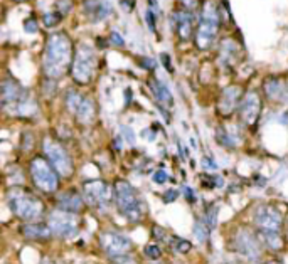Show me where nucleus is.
Masks as SVG:
<instances>
[{"instance_id": "f257e3e1", "label": "nucleus", "mask_w": 288, "mask_h": 264, "mask_svg": "<svg viewBox=\"0 0 288 264\" xmlns=\"http://www.w3.org/2000/svg\"><path fill=\"white\" fill-rule=\"evenodd\" d=\"M72 42L64 32H54L49 35L42 59V69L49 79H59L66 74L72 64Z\"/></svg>"}, {"instance_id": "f03ea898", "label": "nucleus", "mask_w": 288, "mask_h": 264, "mask_svg": "<svg viewBox=\"0 0 288 264\" xmlns=\"http://www.w3.org/2000/svg\"><path fill=\"white\" fill-rule=\"evenodd\" d=\"M7 202L14 214L25 222H32L41 219L44 214V204L39 197H36L31 190L22 187H14L7 194Z\"/></svg>"}, {"instance_id": "7ed1b4c3", "label": "nucleus", "mask_w": 288, "mask_h": 264, "mask_svg": "<svg viewBox=\"0 0 288 264\" xmlns=\"http://www.w3.org/2000/svg\"><path fill=\"white\" fill-rule=\"evenodd\" d=\"M221 25V12L216 0H206L200 12V20L196 31V44L200 51H207L214 46Z\"/></svg>"}, {"instance_id": "20e7f679", "label": "nucleus", "mask_w": 288, "mask_h": 264, "mask_svg": "<svg viewBox=\"0 0 288 264\" xmlns=\"http://www.w3.org/2000/svg\"><path fill=\"white\" fill-rule=\"evenodd\" d=\"M113 197L120 214H123L130 222H138L142 219V202L137 190L126 180H116L113 185Z\"/></svg>"}, {"instance_id": "39448f33", "label": "nucleus", "mask_w": 288, "mask_h": 264, "mask_svg": "<svg viewBox=\"0 0 288 264\" xmlns=\"http://www.w3.org/2000/svg\"><path fill=\"white\" fill-rule=\"evenodd\" d=\"M29 174L41 192L44 194H54L59 189V177L61 175L56 172V168L51 165V162L44 157H34L29 163Z\"/></svg>"}, {"instance_id": "423d86ee", "label": "nucleus", "mask_w": 288, "mask_h": 264, "mask_svg": "<svg viewBox=\"0 0 288 264\" xmlns=\"http://www.w3.org/2000/svg\"><path fill=\"white\" fill-rule=\"evenodd\" d=\"M96 54H94L93 47L86 46H79L74 53V59H72V69H71V76L74 79L76 84H88L94 76L96 71Z\"/></svg>"}, {"instance_id": "0eeeda50", "label": "nucleus", "mask_w": 288, "mask_h": 264, "mask_svg": "<svg viewBox=\"0 0 288 264\" xmlns=\"http://www.w3.org/2000/svg\"><path fill=\"white\" fill-rule=\"evenodd\" d=\"M42 148H44L46 158L56 168V172L61 177L68 178L74 174V163H72L71 155H69L68 150L59 141L46 138L44 143H42Z\"/></svg>"}, {"instance_id": "6e6552de", "label": "nucleus", "mask_w": 288, "mask_h": 264, "mask_svg": "<svg viewBox=\"0 0 288 264\" xmlns=\"http://www.w3.org/2000/svg\"><path fill=\"white\" fill-rule=\"evenodd\" d=\"M51 230H53L54 236L63 237V239H69V237H74L79 230V219L74 212H68L63 209H56L49 214L47 219Z\"/></svg>"}, {"instance_id": "1a4fd4ad", "label": "nucleus", "mask_w": 288, "mask_h": 264, "mask_svg": "<svg viewBox=\"0 0 288 264\" xmlns=\"http://www.w3.org/2000/svg\"><path fill=\"white\" fill-rule=\"evenodd\" d=\"M83 199L90 207L103 209L111 200V189L103 180H88L83 183Z\"/></svg>"}, {"instance_id": "9d476101", "label": "nucleus", "mask_w": 288, "mask_h": 264, "mask_svg": "<svg viewBox=\"0 0 288 264\" xmlns=\"http://www.w3.org/2000/svg\"><path fill=\"white\" fill-rule=\"evenodd\" d=\"M100 246L108 256L115 258V256H122V254H128L133 249L132 241L126 236L115 230H105L100 236Z\"/></svg>"}, {"instance_id": "9b49d317", "label": "nucleus", "mask_w": 288, "mask_h": 264, "mask_svg": "<svg viewBox=\"0 0 288 264\" xmlns=\"http://www.w3.org/2000/svg\"><path fill=\"white\" fill-rule=\"evenodd\" d=\"M261 115V98L256 91H248L239 103V118L246 126H254Z\"/></svg>"}, {"instance_id": "f8f14e48", "label": "nucleus", "mask_w": 288, "mask_h": 264, "mask_svg": "<svg viewBox=\"0 0 288 264\" xmlns=\"http://www.w3.org/2000/svg\"><path fill=\"white\" fill-rule=\"evenodd\" d=\"M236 249L248 261H258L261 258V241L258 234L243 229L236 236Z\"/></svg>"}, {"instance_id": "ddd939ff", "label": "nucleus", "mask_w": 288, "mask_h": 264, "mask_svg": "<svg viewBox=\"0 0 288 264\" xmlns=\"http://www.w3.org/2000/svg\"><path fill=\"white\" fill-rule=\"evenodd\" d=\"M254 224L260 230H282V214L271 205H261L254 212Z\"/></svg>"}, {"instance_id": "4468645a", "label": "nucleus", "mask_w": 288, "mask_h": 264, "mask_svg": "<svg viewBox=\"0 0 288 264\" xmlns=\"http://www.w3.org/2000/svg\"><path fill=\"white\" fill-rule=\"evenodd\" d=\"M172 27L180 41H189L194 29V14L189 9H177L172 12Z\"/></svg>"}, {"instance_id": "2eb2a0df", "label": "nucleus", "mask_w": 288, "mask_h": 264, "mask_svg": "<svg viewBox=\"0 0 288 264\" xmlns=\"http://www.w3.org/2000/svg\"><path fill=\"white\" fill-rule=\"evenodd\" d=\"M265 94L276 103L288 101V76H271L265 81Z\"/></svg>"}, {"instance_id": "dca6fc26", "label": "nucleus", "mask_w": 288, "mask_h": 264, "mask_svg": "<svg viewBox=\"0 0 288 264\" xmlns=\"http://www.w3.org/2000/svg\"><path fill=\"white\" fill-rule=\"evenodd\" d=\"M85 14L91 22H101L113 14V5L108 0H85Z\"/></svg>"}, {"instance_id": "f3484780", "label": "nucleus", "mask_w": 288, "mask_h": 264, "mask_svg": "<svg viewBox=\"0 0 288 264\" xmlns=\"http://www.w3.org/2000/svg\"><path fill=\"white\" fill-rule=\"evenodd\" d=\"M241 100H243V93L238 86L226 88V89L222 91L219 105H217V111H219L222 116H229L236 109L238 103H241Z\"/></svg>"}, {"instance_id": "a211bd4d", "label": "nucleus", "mask_w": 288, "mask_h": 264, "mask_svg": "<svg viewBox=\"0 0 288 264\" xmlns=\"http://www.w3.org/2000/svg\"><path fill=\"white\" fill-rule=\"evenodd\" d=\"M22 88L19 86L14 79H5V81L2 83V106L3 109H9V106H14L17 105V101L20 100V96L24 94Z\"/></svg>"}, {"instance_id": "6ab92c4d", "label": "nucleus", "mask_w": 288, "mask_h": 264, "mask_svg": "<svg viewBox=\"0 0 288 264\" xmlns=\"http://www.w3.org/2000/svg\"><path fill=\"white\" fill-rule=\"evenodd\" d=\"M83 205H85L83 194H78L74 190H69V192H64L57 197V209H63V211L78 214L83 209Z\"/></svg>"}, {"instance_id": "aec40b11", "label": "nucleus", "mask_w": 288, "mask_h": 264, "mask_svg": "<svg viewBox=\"0 0 288 264\" xmlns=\"http://www.w3.org/2000/svg\"><path fill=\"white\" fill-rule=\"evenodd\" d=\"M22 234L27 239L32 241H47L53 236L49 224H39V222H29L22 227Z\"/></svg>"}, {"instance_id": "412c9836", "label": "nucleus", "mask_w": 288, "mask_h": 264, "mask_svg": "<svg viewBox=\"0 0 288 264\" xmlns=\"http://www.w3.org/2000/svg\"><path fill=\"white\" fill-rule=\"evenodd\" d=\"M148 86H150V91L154 93L155 100L160 103V105L163 106V108H172L174 106V98H172V93H170V89L165 86L162 81H159V79L152 78L150 81H148Z\"/></svg>"}, {"instance_id": "4be33fe9", "label": "nucleus", "mask_w": 288, "mask_h": 264, "mask_svg": "<svg viewBox=\"0 0 288 264\" xmlns=\"http://www.w3.org/2000/svg\"><path fill=\"white\" fill-rule=\"evenodd\" d=\"M258 237H260L261 244L271 249V251H282L283 249V237L280 230H260Z\"/></svg>"}, {"instance_id": "5701e85b", "label": "nucleus", "mask_w": 288, "mask_h": 264, "mask_svg": "<svg viewBox=\"0 0 288 264\" xmlns=\"http://www.w3.org/2000/svg\"><path fill=\"white\" fill-rule=\"evenodd\" d=\"M74 115H76V118H78L79 123H83V124L91 123V122H93V118H94V105H93V101L83 96V100L79 101L78 108L74 109Z\"/></svg>"}, {"instance_id": "b1692460", "label": "nucleus", "mask_w": 288, "mask_h": 264, "mask_svg": "<svg viewBox=\"0 0 288 264\" xmlns=\"http://www.w3.org/2000/svg\"><path fill=\"white\" fill-rule=\"evenodd\" d=\"M194 234L199 243H206L209 239V227L206 226V221H198L194 226Z\"/></svg>"}, {"instance_id": "393cba45", "label": "nucleus", "mask_w": 288, "mask_h": 264, "mask_svg": "<svg viewBox=\"0 0 288 264\" xmlns=\"http://www.w3.org/2000/svg\"><path fill=\"white\" fill-rule=\"evenodd\" d=\"M170 246H172L174 251L180 252V254H185V252H189L192 249V244L185 239H180V237H172L170 239Z\"/></svg>"}, {"instance_id": "a878e982", "label": "nucleus", "mask_w": 288, "mask_h": 264, "mask_svg": "<svg viewBox=\"0 0 288 264\" xmlns=\"http://www.w3.org/2000/svg\"><path fill=\"white\" fill-rule=\"evenodd\" d=\"M81 100H83L81 93H78V91H69V93L66 94V106H68L69 111L74 113V109L78 108V105Z\"/></svg>"}, {"instance_id": "bb28decb", "label": "nucleus", "mask_w": 288, "mask_h": 264, "mask_svg": "<svg viewBox=\"0 0 288 264\" xmlns=\"http://www.w3.org/2000/svg\"><path fill=\"white\" fill-rule=\"evenodd\" d=\"M144 252H145V256H147L148 259H154V261H157V259H160V256H162V249H160L157 244H148V246H145Z\"/></svg>"}, {"instance_id": "cd10ccee", "label": "nucleus", "mask_w": 288, "mask_h": 264, "mask_svg": "<svg viewBox=\"0 0 288 264\" xmlns=\"http://www.w3.org/2000/svg\"><path fill=\"white\" fill-rule=\"evenodd\" d=\"M145 22H147V27L150 29L154 34H157V20H155V12L152 7H147L145 10Z\"/></svg>"}, {"instance_id": "c85d7f7f", "label": "nucleus", "mask_w": 288, "mask_h": 264, "mask_svg": "<svg viewBox=\"0 0 288 264\" xmlns=\"http://www.w3.org/2000/svg\"><path fill=\"white\" fill-rule=\"evenodd\" d=\"M59 19L61 16L59 14H54V12H49V14H44V17H42V22H44L46 27H54L56 24H59Z\"/></svg>"}, {"instance_id": "c756f323", "label": "nucleus", "mask_w": 288, "mask_h": 264, "mask_svg": "<svg viewBox=\"0 0 288 264\" xmlns=\"http://www.w3.org/2000/svg\"><path fill=\"white\" fill-rule=\"evenodd\" d=\"M111 263L113 264H138L137 259H135L133 256H130V254L115 256V258H111Z\"/></svg>"}, {"instance_id": "7c9ffc66", "label": "nucleus", "mask_w": 288, "mask_h": 264, "mask_svg": "<svg viewBox=\"0 0 288 264\" xmlns=\"http://www.w3.org/2000/svg\"><path fill=\"white\" fill-rule=\"evenodd\" d=\"M24 31L27 32V34H36V32H37V22L32 19V17H31V19H25Z\"/></svg>"}, {"instance_id": "2f4dec72", "label": "nucleus", "mask_w": 288, "mask_h": 264, "mask_svg": "<svg viewBox=\"0 0 288 264\" xmlns=\"http://www.w3.org/2000/svg\"><path fill=\"white\" fill-rule=\"evenodd\" d=\"M71 5H72L71 0H59V2H57V7H59L63 16H66V14L71 12Z\"/></svg>"}, {"instance_id": "473e14b6", "label": "nucleus", "mask_w": 288, "mask_h": 264, "mask_svg": "<svg viewBox=\"0 0 288 264\" xmlns=\"http://www.w3.org/2000/svg\"><path fill=\"white\" fill-rule=\"evenodd\" d=\"M122 135L126 138V141H128L130 145H133V143H135V133L132 131V128H128V126H122Z\"/></svg>"}, {"instance_id": "72a5a7b5", "label": "nucleus", "mask_w": 288, "mask_h": 264, "mask_svg": "<svg viewBox=\"0 0 288 264\" xmlns=\"http://www.w3.org/2000/svg\"><path fill=\"white\" fill-rule=\"evenodd\" d=\"M217 140H219L221 145H226V146H234V143L231 141V137H228V135H226L224 131H217Z\"/></svg>"}, {"instance_id": "f704fd0d", "label": "nucleus", "mask_w": 288, "mask_h": 264, "mask_svg": "<svg viewBox=\"0 0 288 264\" xmlns=\"http://www.w3.org/2000/svg\"><path fill=\"white\" fill-rule=\"evenodd\" d=\"M110 41H111L113 44H115V46H120V47L125 46V39H123L122 35H120L116 31H113L111 34H110Z\"/></svg>"}, {"instance_id": "c9c22d12", "label": "nucleus", "mask_w": 288, "mask_h": 264, "mask_svg": "<svg viewBox=\"0 0 288 264\" xmlns=\"http://www.w3.org/2000/svg\"><path fill=\"white\" fill-rule=\"evenodd\" d=\"M167 178H169V175H167L165 170H157L154 174V182L155 183H165Z\"/></svg>"}, {"instance_id": "e433bc0d", "label": "nucleus", "mask_w": 288, "mask_h": 264, "mask_svg": "<svg viewBox=\"0 0 288 264\" xmlns=\"http://www.w3.org/2000/svg\"><path fill=\"white\" fill-rule=\"evenodd\" d=\"M216 215H217V209L216 207H211L209 211H207V214H206V217H207V221H209L211 224V227H214L216 226Z\"/></svg>"}, {"instance_id": "4c0bfd02", "label": "nucleus", "mask_w": 288, "mask_h": 264, "mask_svg": "<svg viewBox=\"0 0 288 264\" xmlns=\"http://www.w3.org/2000/svg\"><path fill=\"white\" fill-rule=\"evenodd\" d=\"M140 64L144 66L147 71H154L155 69V61L152 59V57H142L140 59Z\"/></svg>"}, {"instance_id": "58836bf2", "label": "nucleus", "mask_w": 288, "mask_h": 264, "mask_svg": "<svg viewBox=\"0 0 288 264\" xmlns=\"http://www.w3.org/2000/svg\"><path fill=\"white\" fill-rule=\"evenodd\" d=\"M179 197V192L177 190H167L165 194H163V202H172V200H176Z\"/></svg>"}, {"instance_id": "ea45409f", "label": "nucleus", "mask_w": 288, "mask_h": 264, "mask_svg": "<svg viewBox=\"0 0 288 264\" xmlns=\"http://www.w3.org/2000/svg\"><path fill=\"white\" fill-rule=\"evenodd\" d=\"M184 194H185V199H187V200H191V202H194V200H196V197H194V190H192V189H189V187H185V189H184Z\"/></svg>"}, {"instance_id": "a19ab883", "label": "nucleus", "mask_w": 288, "mask_h": 264, "mask_svg": "<svg viewBox=\"0 0 288 264\" xmlns=\"http://www.w3.org/2000/svg\"><path fill=\"white\" fill-rule=\"evenodd\" d=\"M154 236L157 237V239H163V237H165V230H163V229H160V227H154Z\"/></svg>"}, {"instance_id": "79ce46f5", "label": "nucleus", "mask_w": 288, "mask_h": 264, "mask_svg": "<svg viewBox=\"0 0 288 264\" xmlns=\"http://www.w3.org/2000/svg\"><path fill=\"white\" fill-rule=\"evenodd\" d=\"M204 163H206V167H207V168H211V170H216V168H217V163H214L213 160L207 158V157H206V158H204Z\"/></svg>"}, {"instance_id": "37998d69", "label": "nucleus", "mask_w": 288, "mask_h": 264, "mask_svg": "<svg viewBox=\"0 0 288 264\" xmlns=\"http://www.w3.org/2000/svg\"><path fill=\"white\" fill-rule=\"evenodd\" d=\"M142 135H144L147 140H154V137H155V133L152 130H144V131H142Z\"/></svg>"}, {"instance_id": "c03bdc74", "label": "nucleus", "mask_w": 288, "mask_h": 264, "mask_svg": "<svg viewBox=\"0 0 288 264\" xmlns=\"http://www.w3.org/2000/svg\"><path fill=\"white\" fill-rule=\"evenodd\" d=\"M120 2H122L123 5L126 7V10H132L133 5H135V0H120Z\"/></svg>"}, {"instance_id": "a18cd8bd", "label": "nucleus", "mask_w": 288, "mask_h": 264, "mask_svg": "<svg viewBox=\"0 0 288 264\" xmlns=\"http://www.w3.org/2000/svg\"><path fill=\"white\" fill-rule=\"evenodd\" d=\"M41 264H54V261H53V259H49V258H44Z\"/></svg>"}, {"instance_id": "49530a36", "label": "nucleus", "mask_w": 288, "mask_h": 264, "mask_svg": "<svg viewBox=\"0 0 288 264\" xmlns=\"http://www.w3.org/2000/svg\"><path fill=\"white\" fill-rule=\"evenodd\" d=\"M261 264H282L280 261H266V263H261Z\"/></svg>"}, {"instance_id": "de8ad7c7", "label": "nucleus", "mask_w": 288, "mask_h": 264, "mask_svg": "<svg viewBox=\"0 0 288 264\" xmlns=\"http://www.w3.org/2000/svg\"><path fill=\"white\" fill-rule=\"evenodd\" d=\"M17 2H22V0H17Z\"/></svg>"}]
</instances>
